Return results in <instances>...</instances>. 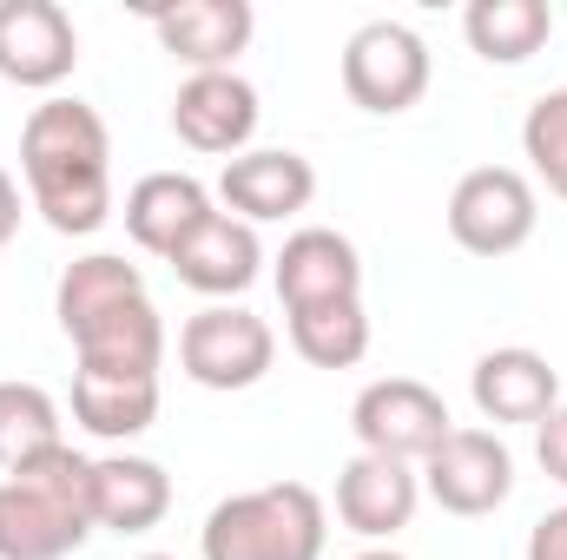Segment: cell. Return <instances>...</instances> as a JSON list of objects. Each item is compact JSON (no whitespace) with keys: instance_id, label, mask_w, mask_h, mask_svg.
<instances>
[{"instance_id":"6","label":"cell","mask_w":567,"mask_h":560,"mask_svg":"<svg viewBox=\"0 0 567 560\" xmlns=\"http://www.w3.org/2000/svg\"><path fill=\"white\" fill-rule=\"evenodd\" d=\"M343 93H350V106H363V113H377V120L410 113L429 93L423 33L403 27V20H363V27L343 40Z\"/></svg>"},{"instance_id":"26","label":"cell","mask_w":567,"mask_h":560,"mask_svg":"<svg viewBox=\"0 0 567 560\" xmlns=\"http://www.w3.org/2000/svg\"><path fill=\"white\" fill-rule=\"evenodd\" d=\"M535 462H542L548 481H561L567 488V403L561 409H548V422L535 428Z\"/></svg>"},{"instance_id":"14","label":"cell","mask_w":567,"mask_h":560,"mask_svg":"<svg viewBox=\"0 0 567 560\" xmlns=\"http://www.w3.org/2000/svg\"><path fill=\"white\" fill-rule=\"evenodd\" d=\"M468 396H475V416L495 422V428H515V422L542 428L548 409H561V370L542 350L508 343V350H488L468 370Z\"/></svg>"},{"instance_id":"16","label":"cell","mask_w":567,"mask_h":560,"mask_svg":"<svg viewBox=\"0 0 567 560\" xmlns=\"http://www.w3.org/2000/svg\"><path fill=\"white\" fill-rule=\"evenodd\" d=\"M265 271V245H258V231L245 225V218H231V211H212L178 251H172V278L185 283V290H198V297H245L251 283Z\"/></svg>"},{"instance_id":"28","label":"cell","mask_w":567,"mask_h":560,"mask_svg":"<svg viewBox=\"0 0 567 560\" xmlns=\"http://www.w3.org/2000/svg\"><path fill=\"white\" fill-rule=\"evenodd\" d=\"M13 231H20V185H13V172L0 165V245H13Z\"/></svg>"},{"instance_id":"18","label":"cell","mask_w":567,"mask_h":560,"mask_svg":"<svg viewBox=\"0 0 567 560\" xmlns=\"http://www.w3.org/2000/svg\"><path fill=\"white\" fill-rule=\"evenodd\" d=\"M218 205H212V191L192 178V172H145L140 185L126 191V231H133V245H140L145 258H165L172 265V251L212 218Z\"/></svg>"},{"instance_id":"9","label":"cell","mask_w":567,"mask_h":560,"mask_svg":"<svg viewBox=\"0 0 567 560\" xmlns=\"http://www.w3.org/2000/svg\"><path fill=\"white\" fill-rule=\"evenodd\" d=\"M80 66V27L60 0H0V80L27 93L66 86Z\"/></svg>"},{"instance_id":"12","label":"cell","mask_w":567,"mask_h":560,"mask_svg":"<svg viewBox=\"0 0 567 560\" xmlns=\"http://www.w3.org/2000/svg\"><path fill=\"white\" fill-rule=\"evenodd\" d=\"M172 133L205 158H238L258 133V86L245 73H192L172 100Z\"/></svg>"},{"instance_id":"20","label":"cell","mask_w":567,"mask_h":560,"mask_svg":"<svg viewBox=\"0 0 567 560\" xmlns=\"http://www.w3.org/2000/svg\"><path fill=\"white\" fill-rule=\"evenodd\" d=\"M462 33H468V46H475L488 66H522V60H535V53L548 46L555 7H548V0H468Z\"/></svg>"},{"instance_id":"30","label":"cell","mask_w":567,"mask_h":560,"mask_svg":"<svg viewBox=\"0 0 567 560\" xmlns=\"http://www.w3.org/2000/svg\"><path fill=\"white\" fill-rule=\"evenodd\" d=\"M140 560H172V554H140Z\"/></svg>"},{"instance_id":"13","label":"cell","mask_w":567,"mask_h":560,"mask_svg":"<svg viewBox=\"0 0 567 560\" xmlns=\"http://www.w3.org/2000/svg\"><path fill=\"white\" fill-rule=\"evenodd\" d=\"M271 283L284 297V317L290 310H317V303H350V297H363V258H357V245L343 231L303 225V231L284 238Z\"/></svg>"},{"instance_id":"25","label":"cell","mask_w":567,"mask_h":560,"mask_svg":"<svg viewBox=\"0 0 567 560\" xmlns=\"http://www.w3.org/2000/svg\"><path fill=\"white\" fill-rule=\"evenodd\" d=\"M522 152H528L535 178L567 205V86H548V93L528 106V120H522Z\"/></svg>"},{"instance_id":"23","label":"cell","mask_w":567,"mask_h":560,"mask_svg":"<svg viewBox=\"0 0 567 560\" xmlns=\"http://www.w3.org/2000/svg\"><path fill=\"white\" fill-rule=\"evenodd\" d=\"M290 350L310 370H357L370 356V310H363V297L317 303V310H290Z\"/></svg>"},{"instance_id":"4","label":"cell","mask_w":567,"mask_h":560,"mask_svg":"<svg viewBox=\"0 0 567 560\" xmlns=\"http://www.w3.org/2000/svg\"><path fill=\"white\" fill-rule=\"evenodd\" d=\"M278 363V336L258 310L245 303H205L198 317H185L178 330V370L198 390H258Z\"/></svg>"},{"instance_id":"7","label":"cell","mask_w":567,"mask_h":560,"mask_svg":"<svg viewBox=\"0 0 567 560\" xmlns=\"http://www.w3.org/2000/svg\"><path fill=\"white\" fill-rule=\"evenodd\" d=\"M350 428L363 442V455H390V462H429L442 442H449V403L416 383V376H383L370 383L357 403H350Z\"/></svg>"},{"instance_id":"29","label":"cell","mask_w":567,"mask_h":560,"mask_svg":"<svg viewBox=\"0 0 567 560\" xmlns=\"http://www.w3.org/2000/svg\"><path fill=\"white\" fill-rule=\"evenodd\" d=\"M357 560H403V554H390V548H370V554H357Z\"/></svg>"},{"instance_id":"2","label":"cell","mask_w":567,"mask_h":560,"mask_svg":"<svg viewBox=\"0 0 567 560\" xmlns=\"http://www.w3.org/2000/svg\"><path fill=\"white\" fill-rule=\"evenodd\" d=\"M93 535V462L53 448L0 475V560H66Z\"/></svg>"},{"instance_id":"22","label":"cell","mask_w":567,"mask_h":560,"mask_svg":"<svg viewBox=\"0 0 567 560\" xmlns=\"http://www.w3.org/2000/svg\"><path fill=\"white\" fill-rule=\"evenodd\" d=\"M73 422L100 442H133L158 422V376H73Z\"/></svg>"},{"instance_id":"31","label":"cell","mask_w":567,"mask_h":560,"mask_svg":"<svg viewBox=\"0 0 567 560\" xmlns=\"http://www.w3.org/2000/svg\"><path fill=\"white\" fill-rule=\"evenodd\" d=\"M561 27H567V7H561Z\"/></svg>"},{"instance_id":"8","label":"cell","mask_w":567,"mask_h":560,"mask_svg":"<svg viewBox=\"0 0 567 560\" xmlns=\"http://www.w3.org/2000/svg\"><path fill=\"white\" fill-rule=\"evenodd\" d=\"M416 475H423L429 501L442 515H462V521H482L515 495V455H508V442L495 428H449V442Z\"/></svg>"},{"instance_id":"1","label":"cell","mask_w":567,"mask_h":560,"mask_svg":"<svg viewBox=\"0 0 567 560\" xmlns=\"http://www.w3.org/2000/svg\"><path fill=\"white\" fill-rule=\"evenodd\" d=\"M20 172L33 211L60 238H93L113 218V139L86 100H40L20 126Z\"/></svg>"},{"instance_id":"21","label":"cell","mask_w":567,"mask_h":560,"mask_svg":"<svg viewBox=\"0 0 567 560\" xmlns=\"http://www.w3.org/2000/svg\"><path fill=\"white\" fill-rule=\"evenodd\" d=\"M133 297H145L140 265H126V258H113V251H93V258H73V265L60 271L53 317H60L66 336H80L93 317H106V310H120V303H133Z\"/></svg>"},{"instance_id":"3","label":"cell","mask_w":567,"mask_h":560,"mask_svg":"<svg viewBox=\"0 0 567 560\" xmlns=\"http://www.w3.org/2000/svg\"><path fill=\"white\" fill-rule=\"evenodd\" d=\"M323 541H330V515L323 495L303 481H265L225 495L198 528L205 560H323Z\"/></svg>"},{"instance_id":"10","label":"cell","mask_w":567,"mask_h":560,"mask_svg":"<svg viewBox=\"0 0 567 560\" xmlns=\"http://www.w3.org/2000/svg\"><path fill=\"white\" fill-rule=\"evenodd\" d=\"M218 198L231 205V218H245L251 231L258 225H284L297 211H310L317 198V165L290 145H258V152H238L225 158L218 172Z\"/></svg>"},{"instance_id":"17","label":"cell","mask_w":567,"mask_h":560,"mask_svg":"<svg viewBox=\"0 0 567 560\" xmlns=\"http://www.w3.org/2000/svg\"><path fill=\"white\" fill-rule=\"evenodd\" d=\"M73 343V356H80V376H158V363H165V323H158V310H152V297H133V303H120V310H106V317H93L80 336H66Z\"/></svg>"},{"instance_id":"15","label":"cell","mask_w":567,"mask_h":560,"mask_svg":"<svg viewBox=\"0 0 567 560\" xmlns=\"http://www.w3.org/2000/svg\"><path fill=\"white\" fill-rule=\"evenodd\" d=\"M423 508V475L390 455H350L337 475V521L363 541H390L416 521Z\"/></svg>"},{"instance_id":"19","label":"cell","mask_w":567,"mask_h":560,"mask_svg":"<svg viewBox=\"0 0 567 560\" xmlns=\"http://www.w3.org/2000/svg\"><path fill=\"white\" fill-rule=\"evenodd\" d=\"M172 515V475L152 455H100L93 462V528L152 535Z\"/></svg>"},{"instance_id":"5","label":"cell","mask_w":567,"mask_h":560,"mask_svg":"<svg viewBox=\"0 0 567 560\" xmlns=\"http://www.w3.org/2000/svg\"><path fill=\"white\" fill-rule=\"evenodd\" d=\"M535 225H542V205L528 172L515 165H475L449 191V238L468 258H515L535 238Z\"/></svg>"},{"instance_id":"27","label":"cell","mask_w":567,"mask_h":560,"mask_svg":"<svg viewBox=\"0 0 567 560\" xmlns=\"http://www.w3.org/2000/svg\"><path fill=\"white\" fill-rule=\"evenodd\" d=\"M528 560H567V508L542 515V521L528 528Z\"/></svg>"},{"instance_id":"24","label":"cell","mask_w":567,"mask_h":560,"mask_svg":"<svg viewBox=\"0 0 567 560\" xmlns=\"http://www.w3.org/2000/svg\"><path fill=\"white\" fill-rule=\"evenodd\" d=\"M53 448H66L60 403L40 383H0V475H20Z\"/></svg>"},{"instance_id":"11","label":"cell","mask_w":567,"mask_h":560,"mask_svg":"<svg viewBox=\"0 0 567 560\" xmlns=\"http://www.w3.org/2000/svg\"><path fill=\"white\" fill-rule=\"evenodd\" d=\"M145 20H152L158 46L192 73H231L258 33L251 0H172V7H152Z\"/></svg>"}]
</instances>
